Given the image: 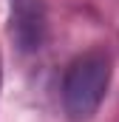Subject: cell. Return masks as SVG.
I'll list each match as a JSON object with an SVG mask.
<instances>
[{"mask_svg":"<svg viewBox=\"0 0 119 122\" xmlns=\"http://www.w3.org/2000/svg\"><path fill=\"white\" fill-rule=\"evenodd\" d=\"M111 85V57L105 51H85L68 65L62 77V108L74 122L91 119Z\"/></svg>","mask_w":119,"mask_h":122,"instance_id":"1","label":"cell"},{"mask_svg":"<svg viewBox=\"0 0 119 122\" xmlns=\"http://www.w3.org/2000/svg\"><path fill=\"white\" fill-rule=\"evenodd\" d=\"M48 31L45 3L43 0H9V34L23 54L43 48Z\"/></svg>","mask_w":119,"mask_h":122,"instance_id":"2","label":"cell"}]
</instances>
